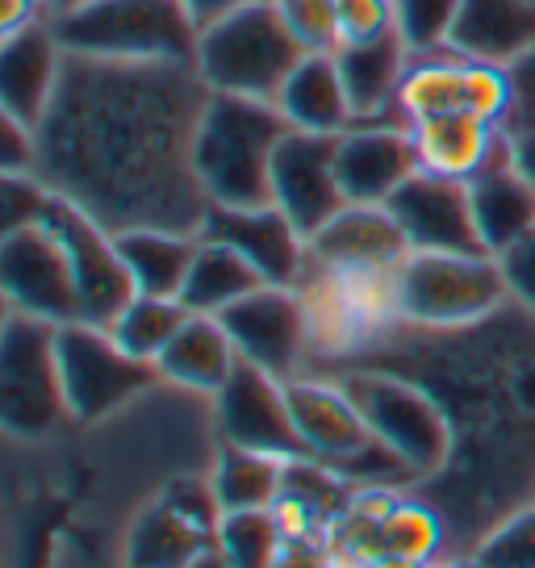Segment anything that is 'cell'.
<instances>
[{
    "label": "cell",
    "instance_id": "obj_1",
    "mask_svg": "<svg viewBox=\"0 0 535 568\" xmlns=\"http://www.w3.org/2000/svg\"><path fill=\"white\" fill-rule=\"evenodd\" d=\"M393 373L435 397L447 418V460L411 494L435 518V565L468 560L485 535L535 506V310L523 302L464 326L397 314L310 347L302 376Z\"/></svg>",
    "mask_w": 535,
    "mask_h": 568
},
{
    "label": "cell",
    "instance_id": "obj_2",
    "mask_svg": "<svg viewBox=\"0 0 535 568\" xmlns=\"http://www.w3.org/2000/svg\"><path fill=\"white\" fill-rule=\"evenodd\" d=\"M214 89L196 63H125L63 51L51 105L34 125V172L105 231L196 234L210 196L196 130Z\"/></svg>",
    "mask_w": 535,
    "mask_h": 568
},
{
    "label": "cell",
    "instance_id": "obj_3",
    "mask_svg": "<svg viewBox=\"0 0 535 568\" xmlns=\"http://www.w3.org/2000/svg\"><path fill=\"white\" fill-rule=\"evenodd\" d=\"M289 130L276 101L214 92L196 130V176L210 205H272V160Z\"/></svg>",
    "mask_w": 535,
    "mask_h": 568
},
{
    "label": "cell",
    "instance_id": "obj_4",
    "mask_svg": "<svg viewBox=\"0 0 535 568\" xmlns=\"http://www.w3.org/2000/svg\"><path fill=\"white\" fill-rule=\"evenodd\" d=\"M51 30L72 54L125 63H196L201 26L184 0H80Z\"/></svg>",
    "mask_w": 535,
    "mask_h": 568
},
{
    "label": "cell",
    "instance_id": "obj_5",
    "mask_svg": "<svg viewBox=\"0 0 535 568\" xmlns=\"http://www.w3.org/2000/svg\"><path fill=\"white\" fill-rule=\"evenodd\" d=\"M289 385V406L293 423L302 430L305 456L322 468H331L356 489H411L414 473L406 460L390 452L364 423L356 402L343 393L340 381L326 376H293Z\"/></svg>",
    "mask_w": 535,
    "mask_h": 568
},
{
    "label": "cell",
    "instance_id": "obj_6",
    "mask_svg": "<svg viewBox=\"0 0 535 568\" xmlns=\"http://www.w3.org/2000/svg\"><path fill=\"white\" fill-rule=\"evenodd\" d=\"M305 59L276 0H248L226 18L210 21L196 42V71L214 92L276 101L293 68Z\"/></svg>",
    "mask_w": 535,
    "mask_h": 568
},
{
    "label": "cell",
    "instance_id": "obj_7",
    "mask_svg": "<svg viewBox=\"0 0 535 568\" xmlns=\"http://www.w3.org/2000/svg\"><path fill=\"white\" fill-rule=\"evenodd\" d=\"M511 302L498 255L411 251L393 276V314L423 326H464Z\"/></svg>",
    "mask_w": 535,
    "mask_h": 568
},
{
    "label": "cell",
    "instance_id": "obj_8",
    "mask_svg": "<svg viewBox=\"0 0 535 568\" xmlns=\"http://www.w3.org/2000/svg\"><path fill=\"white\" fill-rule=\"evenodd\" d=\"M54 331V322L30 318L21 310H9L0 331V418L4 430L21 439H38L63 418H72L59 376Z\"/></svg>",
    "mask_w": 535,
    "mask_h": 568
},
{
    "label": "cell",
    "instance_id": "obj_9",
    "mask_svg": "<svg viewBox=\"0 0 535 568\" xmlns=\"http://www.w3.org/2000/svg\"><path fill=\"white\" fill-rule=\"evenodd\" d=\"M326 381H340L343 393L364 414V423L373 426L376 439L390 452H397L418 480L444 468L452 435H447L444 409L435 406V397L427 389H418L406 376L373 373V368L326 376Z\"/></svg>",
    "mask_w": 535,
    "mask_h": 568
},
{
    "label": "cell",
    "instance_id": "obj_10",
    "mask_svg": "<svg viewBox=\"0 0 535 568\" xmlns=\"http://www.w3.org/2000/svg\"><path fill=\"white\" fill-rule=\"evenodd\" d=\"M54 352H59V376H63V397L72 418L89 423L109 409L130 402L134 393L155 385L160 368L151 359L130 355L109 335V326L92 322H68L54 331Z\"/></svg>",
    "mask_w": 535,
    "mask_h": 568
},
{
    "label": "cell",
    "instance_id": "obj_11",
    "mask_svg": "<svg viewBox=\"0 0 535 568\" xmlns=\"http://www.w3.org/2000/svg\"><path fill=\"white\" fill-rule=\"evenodd\" d=\"M218 318L231 331L234 347L248 364L281 376V381L302 376L305 355L314 347V318L297 288L260 284L255 293L234 302L231 310H222Z\"/></svg>",
    "mask_w": 535,
    "mask_h": 568
},
{
    "label": "cell",
    "instance_id": "obj_12",
    "mask_svg": "<svg viewBox=\"0 0 535 568\" xmlns=\"http://www.w3.org/2000/svg\"><path fill=\"white\" fill-rule=\"evenodd\" d=\"M42 226H51L54 239L63 243L68 260H72V276L80 288V322L92 326H113L130 297H134V281L125 267L122 251H118V234L105 231L97 217L54 196Z\"/></svg>",
    "mask_w": 535,
    "mask_h": 568
},
{
    "label": "cell",
    "instance_id": "obj_13",
    "mask_svg": "<svg viewBox=\"0 0 535 568\" xmlns=\"http://www.w3.org/2000/svg\"><path fill=\"white\" fill-rule=\"evenodd\" d=\"M0 284L9 310L30 318L68 326L80 322V288L72 276V260L51 226H21L0 239Z\"/></svg>",
    "mask_w": 535,
    "mask_h": 568
},
{
    "label": "cell",
    "instance_id": "obj_14",
    "mask_svg": "<svg viewBox=\"0 0 535 568\" xmlns=\"http://www.w3.org/2000/svg\"><path fill=\"white\" fill-rule=\"evenodd\" d=\"M272 205L305 239L347 205L340 184V134L289 130L272 160Z\"/></svg>",
    "mask_w": 535,
    "mask_h": 568
},
{
    "label": "cell",
    "instance_id": "obj_15",
    "mask_svg": "<svg viewBox=\"0 0 535 568\" xmlns=\"http://www.w3.org/2000/svg\"><path fill=\"white\" fill-rule=\"evenodd\" d=\"M218 397V426L222 439L251 452H268L276 460H310L302 444V430L293 423L289 385L281 376L255 368L248 359L234 364L231 381L214 393Z\"/></svg>",
    "mask_w": 535,
    "mask_h": 568
},
{
    "label": "cell",
    "instance_id": "obj_16",
    "mask_svg": "<svg viewBox=\"0 0 535 568\" xmlns=\"http://www.w3.org/2000/svg\"><path fill=\"white\" fill-rule=\"evenodd\" d=\"M406 255L411 243L385 205H343L319 234H310L305 264L352 281H393Z\"/></svg>",
    "mask_w": 535,
    "mask_h": 568
},
{
    "label": "cell",
    "instance_id": "obj_17",
    "mask_svg": "<svg viewBox=\"0 0 535 568\" xmlns=\"http://www.w3.org/2000/svg\"><path fill=\"white\" fill-rule=\"evenodd\" d=\"M402 118L406 125L440 113H477L498 122L506 118V75L502 68L468 63L461 54H414V68L402 84Z\"/></svg>",
    "mask_w": 535,
    "mask_h": 568
},
{
    "label": "cell",
    "instance_id": "obj_18",
    "mask_svg": "<svg viewBox=\"0 0 535 568\" xmlns=\"http://www.w3.org/2000/svg\"><path fill=\"white\" fill-rule=\"evenodd\" d=\"M393 222L402 226L411 251H485L473 222L468 180L418 168L397 193L385 201Z\"/></svg>",
    "mask_w": 535,
    "mask_h": 568
},
{
    "label": "cell",
    "instance_id": "obj_19",
    "mask_svg": "<svg viewBox=\"0 0 535 568\" xmlns=\"http://www.w3.org/2000/svg\"><path fill=\"white\" fill-rule=\"evenodd\" d=\"M196 239L226 243L260 272V281L285 284V288H297L310 260V239L276 205H248V210L210 205Z\"/></svg>",
    "mask_w": 535,
    "mask_h": 568
},
{
    "label": "cell",
    "instance_id": "obj_20",
    "mask_svg": "<svg viewBox=\"0 0 535 568\" xmlns=\"http://www.w3.org/2000/svg\"><path fill=\"white\" fill-rule=\"evenodd\" d=\"M423 168L411 125L356 122L340 134V184L347 205H385Z\"/></svg>",
    "mask_w": 535,
    "mask_h": 568
},
{
    "label": "cell",
    "instance_id": "obj_21",
    "mask_svg": "<svg viewBox=\"0 0 535 568\" xmlns=\"http://www.w3.org/2000/svg\"><path fill=\"white\" fill-rule=\"evenodd\" d=\"M468 196H473L477 239L489 255H502L506 247H515L523 234L535 231V189L515 172L506 130L489 146L482 168L468 176Z\"/></svg>",
    "mask_w": 535,
    "mask_h": 568
},
{
    "label": "cell",
    "instance_id": "obj_22",
    "mask_svg": "<svg viewBox=\"0 0 535 568\" xmlns=\"http://www.w3.org/2000/svg\"><path fill=\"white\" fill-rule=\"evenodd\" d=\"M335 63H340V75L343 84H347V97H352L356 122L406 125L397 101H402V84H406V75L414 68V51L402 42L397 30L381 38L343 42L340 51H335Z\"/></svg>",
    "mask_w": 535,
    "mask_h": 568
},
{
    "label": "cell",
    "instance_id": "obj_23",
    "mask_svg": "<svg viewBox=\"0 0 535 568\" xmlns=\"http://www.w3.org/2000/svg\"><path fill=\"white\" fill-rule=\"evenodd\" d=\"M59 71H63V47L54 38L51 21L4 34L0 42V113L34 130L59 89Z\"/></svg>",
    "mask_w": 535,
    "mask_h": 568
},
{
    "label": "cell",
    "instance_id": "obj_24",
    "mask_svg": "<svg viewBox=\"0 0 535 568\" xmlns=\"http://www.w3.org/2000/svg\"><path fill=\"white\" fill-rule=\"evenodd\" d=\"M447 51L485 68L515 63L518 54L535 51V4L532 0H461Z\"/></svg>",
    "mask_w": 535,
    "mask_h": 568
},
{
    "label": "cell",
    "instance_id": "obj_25",
    "mask_svg": "<svg viewBox=\"0 0 535 568\" xmlns=\"http://www.w3.org/2000/svg\"><path fill=\"white\" fill-rule=\"evenodd\" d=\"M239 359L243 355H239L231 331L222 326L218 314H189L184 326L172 335V343L163 347V355L155 359V368H160V376L176 381L184 389L218 393L231 381Z\"/></svg>",
    "mask_w": 535,
    "mask_h": 568
},
{
    "label": "cell",
    "instance_id": "obj_26",
    "mask_svg": "<svg viewBox=\"0 0 535 568\" xmlns=\"http://www.w3.org/2000/svg\"><path fill=\"white\" fill-rule=\"evenodd\" d=\"M276 109L293 130H314V134H343L356 122L335 54H305L285 80V89L276 92Z\"/></svg>",
    "mask_w": 535,
    "mask_h": 568
},
{
    "label": "cell",
    "instance_id": "obj_27",
    "mask_svg": "<svg viewBox=\"0 0 535 568\" xmlns=\"http://www.w3.org/2000/svg\"><path fill=\"white\" fill-rule=\"evenodd\" d=\"M414 142H418V160L431 172H447V176L468 180L485 163L489 146L498 142L502 125L477 113H440V118H423L414 122Z\"/></svg>",
    "mask_w": 535,
    "mask_h": 568
},
{
    "label": "cell",
    "instance_id": "obj_28",
    "mask_svg": "<svg viewBox=\"0 0 535 568\" xmlns=\"http://www.w3.org/2000/svg\"><path fill=\"white\" fill-rule=\"evenodd\" d=\"M118 251H122L134 293L147 297H180L184 276L193 267L196 255V234H176V231H122L118 234Z\"/></svg>",
    "mask_w": 535,
    "mask_h": 568
},
{
    "label": "cell",
    "instance_id": "obj_29",
    "mask_svg": "<svg viewBox=\"0 0 535 568\" xmlns=\"http://www.w3.org/2000/svg\"><path fill=\"white\" fill-rule=\"evenodd\" d=\"M260 284H264L260 272L234 247L214 243V239H196V255L184 276V288H180V302L189 314H222L234 302H243L248 293H255Z\"/></svg>",
    "mask_w": 535,
    "mask_h": 568
},
{
    "label": "cell",
    "instance_id": "obj_30",
    "mask_svg": "<svg viewBox=\"0 0 535 568\" xmlns=\"http://www.w3.org/2000/svg\"><path fill=\"white\" fill-rule=\"evenodd\" d=\"M210 551H218V535L201 531L168 501L151 506L130 535V568H196Z\"/></svg>",
    "mask_w": 535,
    "mask_h": 568
},
{
    "label": "cell",
    "instance_id": "obj_31",
    "mask_svg": "<svg viewBox=\"0 0 535 568\" xmlns=\"http://www.w3.org/2000/svg\"><path fill=\"white\" fill-rule=\"evenodd\" d=\"M285 464L268 452H251V447L226 444L218 456L214 494L222 510H272L281 494H285Z\"/></svg>",
    "mask_w": 535,
    "mask_h": 568
},
{
    "label": "cell",
    "instance_id": "obj_32",
    "mask_svg": "<svg viewBox=\"0 0 535 568\" xmlns=\"http://www.w3.org/2000/svg\"><path fill=\"white\" fill-rule=\"evenodd\" d=\"M285 556V531L276 510H231L218 527V560L226 568H276Z\"/></svg>",
    "mask_w": 535,
    "mask_h": 568
},
{
    "label": "cell",
    "instance_id": "obj_33",
    "mask_svg": "<svg viewBox=\"0 0 535 568\" xmlns=\"http://www.w3.org/2000/svg\"><path fill=\"white\" fill-rule=\"evenodd\" d=\"M184 318H189V310H184L180 297H147V293H134L130 305L113 318L109 335L118 338L130 355L155 364L163 355V347L172 343V335L184 326Z\"/></svg>",
    "mask_w": 535,
    "mask_h": 568
},
{
    "label": "cell",
    "instance_id": "obj_34",
    "mask_svg": "<svg viewBox=\"0 0 535 568\" xmlns=\"http://www.w3.org/2000/svg\"><path fill=\"white\" fill-rule=\"evenodd\" d=\"M461 0H397V34L414 54H440L452 42Z\"/></svg>",
    "mask_w": 535,
    "mask_h": 568
},
{
    "label": "cell",
    "instance_id": "obj_35",
    "mask_svg": "<svg viewBox=\"0 0 535 568\" xmlns=\"http://www.w3.org/2000/svg\"><path fill=\"white\" fill-rule=\"evenodd\" d=\"M276 9L305 54H335L343 47L340 0H276Z\"/></svg>",
    "mask_w": 535,
    "mask_h": 568
},
{
    "label": "cell",
    "instance_id": "obj_36",
    "mask_svg": "<svg viewBox=\"0 0 535 568\" xmlns=\"http://www.w3.org/2000/svg\"><path fill=\"white\" fill-rule=\"evenodd\" d=\"M473 560L482 568H535V506L498 523L477 544Z\"/></svg>",
    "mask_w": 535,
    "mask_h": 568
},
{
    "label": "cell",
    "instance_id": "obj_37",
    "mask_svg": "<svg viewBox=\"0 0 535 568\" xmlns=\"http://www.w3.org/2000/svg\"><path fill=\"white\" fill-rule=\"evenodd\" d=\"M54 193L34 172H4L0 176V213H4V234L21 226H38L51 210Z\"/></svg>",
    "mask_w": 535,
    "mask_h": 568
},
{
    "label": "cell",
    "instance_id": "obj_38",
    "mask_svg": "<svg viewBox=\"0 0 535 568\" xmlns=\"http://www.w3.org/2000/svg\"><path fill=\"white\" fill-rule=\"evenodd\" d=\"M502 75H506V118H502V130L506 134L535 130V51L518 54L515 63H506Z\"/></svg>",
    "mask_w": 535,
    "mask_h": 568
},
{
    "label": "cell",
    "instance_id": "obj_39",
    "mask_svg": "<svg viewBox=\"0 0 535 568\" xmlns=\"http://www.w3.org/2000/svg\"><path fill=\"white\" fill-rule=\"evenodd\" d=\"M343 42L381 38L397 30V0H340Z\"/></svg>",
    "mask_w": 535,
    "mask_h": 568
},
{
    "label": "cell",
    "instance_id": "obj_40",
    "mask_svg": "<svg viewBox=\"0 0 535 568\" xmlns=\"http://www.w3.org/2000/svg\"><path fill=\"white\" fill-rule=\"evenodd\" d=\"M498 264H502V276H506L511 297L523 302L527 310H535V231L523 234L515 247L502 251Z\"/></svg>",
    "mask_w": 535,
    "mask_h": 568
},
{
    "label": "cell",
    "instance_id": "obj_41",
    "mask_svg": "<svg viewBox=\"0 0 535 568\" xmlns=\"http://www.w3.org/2000/svg\"><path fill=\"white\" fill-rule=\"evenodd\" d=\"M34 130L9 113H0V168L4 172H30L34 168Z\"/></svg>",
    "mask_w": 535,
    "mask_h": 568
},
{
    "label": "cell",
    "instance_id": "obj_42",
    "mask_svg": "<svg viewBox=\"0 0 535 568\" xmlns=\"http://www.w3.org/2000/svg\"><path fill=\"white\" fill-rule=\"evenodd\" d=\"M38 21H51L47 0H4V18H0V30H4V34H18V30L38 26Z\"/></svg>",
    "mask_w": 535,
    "mask_h": 568
},
{
    "label": "cell",
    "instance_id": "obj_43",
    "mask_svg": "<svg viewBox=\"0 0 535 568\" xmlns=\"http://www.w3.org/2000/svg\"><path fill=\"white\" fill-rule=\"evenodd\" d=\"M511 160H515V172L535 189V130H523V134H511Z\"/></svg>",
    "mask_w": 535,
    "mask_h": 568
},
{
    "label": "cell",
    "instance_id": "obj_44",
    "mask_svg": "<svg viewBox=\"0 0 535 568\" xmlns=\"http://www.w3.org/2000/svg\"><path fill=\"white\" fill-rule=\"evenodd\" d=\"M184 4H189V13L196 18V26L205 30L210 21L226 18L231 9H239V4H248V0H184Z\"/></svg>",
    "mask_w": 535,
    "mask_h": 568
},
{
    "label": "cell",
    "instance_id": "obj_45",
    "mask_svg": "<svg viewBox=\"0 0 535 568\" xmlns=\"http://www.w3.org/2000/svg\"><path fill=\"white\" fill-rule=\"evenodd\" d=\"M276 568H343V565L340 560H326V556L314 548H289Z\"/></svg>",
    "mask_w": 535,
    "mask_h": 568
},
{
    "label": "cell",
    "instance_id": "obj_46",
    "mask_svg": "<svg viewBox=\"0 0 535 568\" xmlns=\"http://www.w3.org/2000/svg\"><path fill=\"white\" fill-rule=\"evenodd\" d=\"M427 568H482V565L468 556V560H440V565H427Z\"/></svg>",
    "mask_w": 535,
    "mask_h": 568
},
{
    "label": "cell",
    "instance_id": "obj_47",
    "mask_svg": "<svg viewBox=\"0 0 535 568\" xmlns=\"http://www.w3.org/2000/svg\"><path fill=\"white\" fill-rule=\"evenodd\" d=\"M72 4H80V0H47V9H51V18H54V13H63V9H72Z\"/></svg>",
    "mask_w": 535,
    "mask_h": 568
},
{
    "label": "cell",
    "instance_id": "obj_48",
    "mask_svg": "<svg viewBox=\"0 0 535 568\" xmlns=\"http://www.w3.org/2000/svg\"><path fill=\"white\" fill-rule=\"evenodd\" d=\"M196 568H226V565L218 560V551H210V556H205V560H201V565H196Z\"/></svg>",
    "mask_w": 535,
    "mask_h": 568
}]
</instances>
